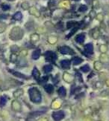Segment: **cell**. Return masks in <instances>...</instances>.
I'll list each match as a JSON object with an SVG mask.
<instances>
[{"label":"cell","mask_w":109,"mask_h":121,"mask_svg":"<svg viewBox=\"0 0 109 121\" xmlns=\"http://www.w3.org/2000/svg\"><path fill=\"white\" fill-rule=\"evenodd\" d=\"M30 99L33 103H40L41 102V94L37 88H32L28 91Z\"/></svg>","instance_id":"6da1fadb"},{"label":"cell","mask_w":109,"mask_h":121,"mask_svg":"<svg viewBox=\"0 0 109 121\" xmlns=\"http://www.w3.org/2000/svg\"><path fill=\"white\" fill-rule=\"evenodd\" d=\"M44 56L46 61L48 62H55V61L57 60V55L52 51H46L44 54Z\"/></svg>","instance_id":"7a4b0ae2"},{"label":"cell","mask_w":109,"mask_h":121,"mask_svg":"<svg viewBox=\"0 0 109 121\" xmlns=\"http://www.w3.org/2000/svg\"><path fill=\"white\" fill-rule=\"evenodd\" d=\"M65 116V114L63 111H58L52 114V117L55 121H60Z\"/></svg>","instance_id":"3957f363"},{"label":"cell","mask_w":109,"mask_h":121,"mask_svg":"<svg viewBox=\"0 0 109 121\" xmlns=\"http://www.w3.org/2000/svg\"><path fill=\"white\" fill-rule=\"evenodd\" d=\"M60 52L62 54H74V51H72L70 47H67V46H64L61 48Z\"/></svg>","instance_id":"277c9868"},{"label":"cell","mask_w":109,"mask_h":121,"mask_svg":"<svg viewBox=\"0 0 109 121\" xmlns=\"http://www.w3.org/2000/svg\"><path fill=\"white\" fill-rule=\"evenodd\" d=\"M61 65L63 68L67 69V68H70V62L69 60H62L61 62Z\"/></svg>","instance_id":"5b68a950"},{"label":"cell","mask_w":109,"mask_h":121,"mask_svg":"<svg viewBox=\"0 0 109 121\" xmlns=\"http://www.w3.org/2000/svg\"><path fill=\"white\" fill-rule=\"evenodd\" d=\"M44 88H45V90L46 91V92L49 93V94L52 93L53 91H54V87H53L52 85H51V84H48V85H46Z\"/></svg>","instance_id":"8992f818"},{"label":"cell","mask_w":109,"mask_h":121,"mask_svg":"<svg viewBox=\"0 0 109 121\" xmlns=\"http://www.w3.org/2000/svg\"><path fill=\"white\" fill-rule=\"evenodd\" d=\"M76 41L78 43H83V42L85 41V35L84 34H79L76 36Z\"/></svg>","instance_id":"52a82bcc"},{"label":"cell","mask_w":109,"mask_h":121,"mask_svg":"<svg viewBox=\"0 0 109 121\" xmlns=\"http://www.w3.org/2000/svg\"><path fill=\"white\" fill-rule=\"evenodd\" d=\"M40 56V49H38L36 50L33 52L32 54V58L34 60H38Z\"/></svg>","instance_id":"ba28073f"},{"label":"cell","mask_w":109,"mask_h":121,"mask_svg":"<svg viewBox=\"0 0 109 121\" xmlns=\"http://www.w3.org/2000/svg\"><path fill=\"white\" fill-rule=\"evenodd\" d=\"M32 76L36 79V80H38L40 77V72L36 68H34V70L32 71Z\"/></svg>","instance_id":"9c48e42d"},{"label":"cell","mask_w":109,"mask_h":121,"mask_svg":"<svg viewBox=\"0 0 109 121\" xmlns=\"http://www.w3.org/2000/svg\"><path fill=\"white\" fill-rule=\"evenodd\" d=\"M66 89H65V88L64 87H61L59 89H58V94H59V95L61 96V97H65L66 96Z\"/></svg>","instance_id":"30bf717a"},{"label":"cell","mask_w":109,"mask_h":121,"mask_svg":"<svg viewBox=\"0 0 109 121\" xmlns=\"http://www.w3.org/2000/svg\"><path fill=\"white\" fill-rule=\"evenodd\" d=\"M82 62H83V60L79 58V57H77V56L74 57V58L72 59V63H73L75 65L80 64V63Z\"/></svg>","instance_id":"8fae6325"},{"label":"cell","mask_w":109,"mask_h":121,"mask_svg":"<svg viewBox=\"0 0 109 121\" xmlns=\"http://www.w3.org/2000/svg\"><path fill=\"white\" fill-rule=\"evenodd\" d=\"M10 72L12 73L14 75L17 76V77H18L23 78V79H26V78H27V77H26V76H25L24 74H23V73H18V72H17V71H11H11H10Z\"/></svg>","instance_id":"7c38bea8"},{"label":"cell","mask_w":109,"mask_h":121,"mask_svg":"<svg viewBox=\"0 0 109 121\" xmlns=\"http://www.w3.org/2000/svg\"><path fill=\"white\" fill-rule=\"evenodd\" d=\"M85 50L88 52V53H92L93 52V47L91 44H87L85 46Z\"/></svg>","instance_id":"4fadbf2b"},{"label":"cell","mask_w":109,"mask_h":121,"mask_svg":"<svg viewBox=\"0 0 109 121\" xmlns=\"http://www.w3.org/2000/svg\"><path fill=\"white\" fill-rule=\"evenodd\" d=\"M52 65H45L43 67V71L46 72V73H49L50 71H52Z\"/></svg>","instance_id":"5bb4252c"},{"label":"cell","mask_w":109,"mask_h":121,"mask_svg":"<svg viewBox=\"0 0 109 121\" xmlns=\"http://www.w3.org/2000/svg\"><path fill=\"white\" fill-rule=\"evenodd\" d=\"M22 17H23V15L20 12H17L14 15V19L16 20H20L22 19Z\"/></svg>","instance_id":"9a60e30c"},{"label":"cell","mask_w":109,"mask_h":121,"mask_svg":"<svg viewBox=\"0 0 109 121\" xmlns=\"http://www.w3.org/2000/svg\"><path fill=\"white\" fill-rule=\"evenodd\" d=\"M6 102H7V99L5 97H1V99H0V106L1 107L4 106L6 104Z\"/></svg>","instance_id":"2e32d148"},{"label":"cell","mask_w":109,"mask_h":121,"mask_svg":"<svg viewBox=\"0 0 109 121\" xmlns=\"http://www.w3.org/2000/svg\"><path fill=\"white\" fill-rule=\"evenodd\" d=\"M90 67H89V65H85V66H83V67H81V70L83 71V72H88V71H90Z\"/></svg>","instance_id":"e0dca14e"},{"label":"cell","mask_w":109,"mask_h":121,"mask_svg":"<svg viewBox=\"0 0 109 121\" xmlns=\"http://www.w3.org/2000/svg\"><path fill=\"white\" fill-rule=\"evenodd\" d=\"M1 7H2V8L3 10H8L10 8L9 5L8 4H2L1 5Z\"/></svg>","instance_id":"ac0fdd59"},{"label":"cell","mask_w":109,"mask_h":121,"mask_svg":"<svg viewBox=\"0 0 109 121\" xmlns=\"http://www.w3.org/2000/svg\"><path fill=\"white\" fill-rule=\"evenodd\" d=\"M87 10V7L85 6V5H81V8H79V10L80 11H85V10Z\"/></svg>","instance_id":"d6986e66"},{"label":"cell","mask_w":109,"mask_h":121,"mask_svg":"<svg viewBox=\"0 0 109 121\" xmlns=\"http://www.w3.org/2000/svg\"><path fill=\"white\" fill-rule=\"evenodd\" d=\"M74 23H75L74 22H69V23H67V28H71L72 26H73V25H75Z\"/></svg>","instance_id":"ffe728a7"},{"label":"cell","mask_w":109,"mask_h":121,"mask_svg":"<svg viewBox=\"0 0 109 121\" xmlns=\"http://www.w3.org/2000/svg\"><path fill=\"white\" fill-rule=\"evenodd\" d=\"M74 1H79V0H74Z\"/></svg>","instance_id":"44dd1931"},{"label":"cell","mask_w":109,"mask_h":121,"mask_svg":"<svg viewBox=\"0 0 109 121\" xmlns=\"http://www.w3.org/2000/svg\"><path fill=\"white\" fill-rule=\"evenodd\" d=\"M9 1H14V0H9Z\"/></svg>","instance_id":"7402d4cb"}]
</instances>
